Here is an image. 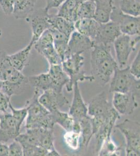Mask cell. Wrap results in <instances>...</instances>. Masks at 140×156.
Returning <instances> with one entry per match:
<instances>
[{
	"mask_svg": "<svg viewBox=\"0 0 140 156\" xmlns=\"http://www.w3.org/2000/svg\"><path fill=\"white\" fill-rule=\"evenodd\" d=\"M49 62V65H62V60L55 50L54 45L50 46L40 53Z\"/></svg>",
	"mask_w": 140,
	"mask_h": 156,
	"instance_id": "cell-34",
	"label": "cell"
},
{
	"mask_svg": "<svg viewBox=\"0 0 140 156\" xmlns=\"http://www.w3.org/2000/svg\"><path fill=\"white\" fill-rule=\"evenodd\" d=\"M9 156H23V149L19 142L17 140H13L9 145Z\"/></svg>",
	"mask_w": 140,
	"mask_h": 156,
	"instance_id": "cell-36",
	"label": "cell"
},
{
	"mask_svg": "<svg viewBox=\"0 0 140 156\" xmlns=\"http://www.w3.org/2000/svg\"><path fill=\"white\" fill-rule=\"evenodd\" d=\"M42 131L43 128L26 129L25 133H20L15 140L21 144L23 149L27 147L39 146Z\"/></svg>",
	"mask_w": 140,
	"mask_h": 156,
	"instance_id": "cell-20",
	"label": "cell"
},
{
	"mask_svg": "<svg viewBox=\"0 0 140 156\" xmlns=\"http://www.w3.org/2000/svg\"><path fill=\"white\" fill-rule=\"evenodd\" d=\"M136 1H138V2H140V0H136Z\"/></svg>",
	"mask_w": 140,
	"mask_h": 156,
	"instance_id": "cell-43",
	"label": "cell"
},
{
	"mask_svg": "<svg viewBox=\"0 0 140 156\" xmlns=\"http://www.w3.org/2000/svg\"><path fill=\"white\" fill-rule=\"evenodd\" d=\"M81 134L82 137V147H87L92 138V126L90 116L81 121Z\"/></svg>",
	"mask_w": 140,
	"mask_h": 156,
	"instance_id": "cell-29",
	"label": "cell"
},
{
	"mask_svg": "<svg viewBox=\"0 0 140 156\" xmlns=\"http://www.w3.org/2000/svg\"><path fill=\"white\" fill-rule=\"evenodd\" d=\"M53 40L49 29L45 31L34 44V48L38 53L50 46H53Z\"/></svg>",
	"mask_w": 140,
	"mask_h": 156,
	"instance_id": "cell-31",
	"label": "cell"
},
{
	"mask_svg": "<svg viewBox=\"0 0 140 156\" xmlns=\"http://www.w3.org/2000/svg\"><path fill=\"white\" fill-rule=\"evenodd\" d=\"M91 53L92 75L97 78L101 85H106L111 80L117 62L112 54L111 45H94Z\"/></svg>",
	"mask_w": 140,
	"mask_h": 156,
	"instance_id": "cell-1",
	"label": "cell"
},
{
	"mask_svg": "<svg viewBox=\"0 0 140 156\" xmlns=\"http://www.w3.org/2000/svg\"><path fill=\"white\" fill-rule=\"evenodd\" d=\"M95 11L96 6L94 1L85 0L80 4L76 11V21L83 18H94Z\"/></svg>",
	"mask_w": 140,
	"mask_h": 156,
	"instance_id": "cell-28",
	"label": "cell"
},
{
	"mask_svg": "<svg viewBox=\"0 0 140 156\" xmlns=\"http://www.w3.org/2000/svg\"><path fill=\"white\" fill-rule=\"evenodd\" d=\"M85 0H66L59 7L58 16L74 23L76 21V12L78 6Z\"/></svg>",
	"mask_w": 140,
	"mask_h": 156,
	"instance_id": "cell-25",
	"label": "cell"
},
{
	"mask_svg": "<svg viewBox=\"0 0 140 156\" xmlns=\"http://www.w3.org/2000/svg\"><path fill=\"white\" fill-rule=\"evenodd\" d=\"M66 145L71 149L76 151L82 147V137L81 133L74 131L66 132L63 136Z\"/></svg>",
	"mask_w": 140,
	"mask_h": 156,
	"instance_id": "cell-32",
	"label": "cell"
},
{
	"mask_svg": "<svg viewBox=\"0 0 140 156\" xmlns=\"http://www.w3.org/2000/svg\"><path fill=\"white\" fill-rule=\"evenodd\" d=\"M48 72L52 80V90L58 94H63V89L69 83L70 78L62 68V65H50Z\"/></svg>",
	"mask_w": 140,
	"mask_h": 156,
	"instance_id": "cell-17",
	"label": "cell"
},
{
	"mask_svg": "<svg viewBox=\"0 0 140 156\" xmlns=\"http://www.w3.org/2000/svg\"><path fill=\"white\" fill-rule=\"evenodd\" d=\"M84 64V57L81 54H72L63 60L62 68L70 78L69 82L66 86L67 92L72 91L73 85L76 82H93L95 80L92 75H86L83 70Z\"/></svg>",
	"mask_w": 140,
	"mask_h": 156,
	"instance_id": "cell-4",
	"label": "cell"
},
{
	"mask_svg": "<svg viewBox=\"0 0 140 156\" xmlns=\"http://www.w3.org/2000/svg\"><path fill=\"white\" fill-rule=\"evenodd\" d=\"M9 108L11 110V114L14 118L19 126H21V124L26 118L27 115V110L26 107L21 109H16L14 108L12 104L9 103Z\"/></svg>",
	"mask_w": 140,
	"mask_h": 156,
	"instance_id": "cell-35",
	"label": "cell"
},
{
	"mask_svg": "<svg viewBox=\"0 0 140 156\" xmlns=\"http://www.w3.org/2000/svg\"><path fill=\"white\" fill-rule=\"evenodd\" d=\"M126 139V154L127 156H140V126L137 121L129 119L115 126Z\"/></svg>",
	"mask_w": 140,
	"mask_h": 156,
	"instance_id": "cell-5",
	"label": "cell"
},
{
	"mask_svg": "<svg viewBox=\"0 0 140 156\" xmlns=\"http://www.w3.org/2000/svg\"><path fill=\"white\" fill-rule=\"evenodd\" d=\"M38 0H15L12 15L16 19H26L34 11Z\"/></svg>",
	"mask_w": 140,
	"mask_h": 156,
	"instance_id": "cell-24",
	"label": "cell"
},
{
	"mask_svg": "<svg viewBox=\"0 0 140 156\" xmlns=\"http://www.w3.org/2000/svg\"><path fill=\"white\" fill-rule=\"evenodd\" d=\"M38 99L40 104L50 112H55L69 104L64 94H58L52 90L43 92L38 96Z\"/></svg>",
	"mask_w": 140,
	"mask_h": 156,
	"instance_id": "cell-14",
	"label": "cell"
},
{
	"mask_svg": "<svg viewBox=\"0 0 140 156\" xmlns=\"http://www.w3.org/2000/svg\"><path fill=\"white\" fill-rule=\"evenodd\" d=\"M1 112H0V115H1Z\"/></svg>",
	"mask_w": 140,
	"mask_h": 156,
	"instance_id": "cell-44",
	"label": "cell"
},
{
	"mask_svg": "<svg viewBox=\"0 0 140 156\" xmlns=\"http://www.w3.org/2000/svg\"><path fill=\"white\" fill-rule=\"evenodd\" d=\"M9 145L0 142V156H9Z\"/></svg>",
	"mask_w": 140,
	"mask_h": 156,
	"instance_id": "cell-41",
	"label": "cell"
},
{
	"mask_svg": "<svg viewBox=\"0 0 140 156\" xmlns=\"http://www.w3.org/2000/svg\"><path fill=\"white\" fill-rule=\"evenodd\" d=\"M121 34L118 25L115 22L109 20L100 23L93 41L94 45H111Z\"/></svg>",
	"mask_w": 140,
	"mask_h": 156,
	"instance_id": "cell-12",
	"label": "cell"
},
{
	"mask_svg": "<svg viewBox=\"0 0 140 156\" xmlns=\"http://www.w3.org/2000/svg\"><path fill=\"white\" fill-rule=\"evenodd\" d=\"M100 23L94 18L80 19L74 22L75 29L94 41Z\"/></svg>",
	"mask_w": 140,
	"mask_h": 156,
	"instance_id": "cell-18",
	"label": "cell"
},
{
	"mask_svg": "<svg viewBox=\"0 0 140 156\" xmlns=\"http://www.w3.org/2000/svg\"><path fill=\"white\" fill-rule=\"evenodd\" d=\"M49 23L51 28L55 29L70 37L74 31V23L57 15H50Z\"/></svg>",
	"mask_w": 140,
	"mask_h": 156,
	"instance_id": "cell-22",
	"label": "cell"
},
{
	"mask_svg": "<svg viewBox=\"0 0 140 156\" xmlns=\"http://www.w3.org/2000/svg\"><path fill=\"white\" fill-rule=\"evenodd\" d=\"M120 151V149L110 138L104 142L98 154L99 156H118Z\"/></svg>",
	"mask_w": 140,
	"mask_h": 156,
	"instance_id": "cell-33",
	"label": "cell"
},
{
	"mask_svg": "<svg viewBox=\"0 0 140 156\" xmlns=\"http://www.w3.org/2000/svg\"><path fill=\"white\" fill-rule=\"evenodd\" d=\"M95 4L96 11L94 19L100 23H105L110 20V17L114 9V0H93Z\"/></svg>",
	"mask_w": 140,
	"mask_h": 156,
	"instance_id": "cell-19",
	"label": "cell"
},
{
	"mask_svg": "<svg viewBox=\"0 0 140 156\" xmlns=\"http://www.w3.org/2000/svg\"><path fill=\"white\" fill-rule=\"evenodd\" d=\"M55 137L53 129H43L39 142V146L48 151V156H61L56 150L54 145Z\"/></svg>",
	"mask_w": 140,
	"mask_h": 156,
	"instance_id": "cell-26",
	"label": "cell"
},
{
	"mask_svg": "<svg viewBox=\"0 0 140 156\" xmlns=\"http://www.w3.org/2000/svg\"><path fill=\"white\" fill-rule=\"evenodd\" d=\"M25 79L21 71L12 66L9 60V55L5 51H0V80L21 85Z\"/></svg>",
	"mask_w": 140,
	"mask_h": 156,
	"instance_id": "cell-10",
	"label": "cell"
},
{
	"mask_svg": "<svg viewBox=\"0 0 140 156\" xmlns=\"http://www.w3.org/2000/svg\"><path fill=\"white\" fill-rule=\"evenodd\" d=\"M66 0H46V5L45 8L48 11L54 8H59Z\"/></svg>",
	"mask_w": 140,
	"mask_h": 156,
	"instance_id": "cell-40",
	"label": "cell"
},
{
	"mask_svg": "<svg viewBox=\"0 0 140 156\" xmlns=\"http://www.w3.org/2000/svg\"><path fill=\"white\" fill-rule=\"evenodd\" d=\"M119 9L127 14L140 16V2L136 0H119Z\"/></svg>",
	"mask_w": 140,
	"mask_h": 156,
	"instance_id": "cell-30",
	"label": "cell"
},
{
	"mask_svg": "<svg viewBox=\"0 0 140 156\" xmlns=\"http://www.w3.org/2000/svg\"><path fill=\"white\" fill-rule=\"evenodd\" d=\"M130 73L135 78L138 79H140V51L138 52L133 62L129 67Z\"/></svg>",
	"mask_w": 140,
	"mask_h": 156,
	"instance_id": "cell-37",
	"label": "cell"
},
{
	"mask_svg": "<svg viewBox=\"0 0 140 156\" xmlns=\"http://www.w3.org/2000/svg\"><path fill=\"white\" fill-rule=\"evenodd\" d=\"M135 37L132 39L131 36L121 34L113 43L117 64L120 68L126 67L130 54L140 42V36Z\"/></svg>",
	"mask_w": 140,
	"mask_h": 156,
	"instance_id": "cell-7",
	"label": "cell"
},
{
	"mask_svg": "<svg viewBox=\"0 0 140 156\" xmlns=\"http://www.w3.org/2000/svg\"><path fill=\"white\" fill-rule=\"evenodd\" d=\"M21 126L12 114L7 112L0 115V142L7 144L12 142L20 134Z\"/></svg>",
	"mask_w": 140,
	"mask_h": 156,
	"instance_id": "cell-9",
	"label": "cell"
},
{
	"mask_svg": "<svg viewBox=\"0 0 140 156\" xmlns=\"http://www.w3.org/2000/svg\"><path fill=\"white\" fill-rule=\"evenodd\" d=\"M50 15L49 11L44 7L34 10L26 19L30 25L32 33V39L29 43L33 45L45 31L51 28L49 23Z\"/></svg>",
	"mask_w": 140,
	"mask_h": 156,
	"instance_id": "cell-8",
	"label": "cell"
},
{
	"mask_svg": "<svg viewBox=\"0 0 140 156\" xmlns=\"http://www.w3.org/2000/svg\"><path fill=\"white\" fill-rule=\"evenodd\" d=\"M140 80L132 75L127 66L123 68L117 67L110 81L109 92L133 93L140 96Z\"/></svg>",
	"mask_w": 140,
	"mask_h": 156,
	"instance_id": "cell-3",
	"label": "cell"
},
{
	"mask_svg": "<svg viewBox=\"0 0 140 156\" xmlns=\"http://www.w3.org/2000/svg\"><path fill=\"white\" fill-rule=\"evenodd\" d=\"M38 94L34 93L32 99L27 102V115L25 127L26 129L43 128L53 129L55 123L51 113L47 110L38 101Z\"/></svg>",
	"mask_w": 140,
	"mask_h": 156,
	"instance_id": "cell-2",
	"label": "cell"
},
{
	"mask_svg": "<svg viewBox=\"0 0 140 156\" xmlns=\"http://www.w3.org/2000/svg\"><path fill=\"white\" fill-rule=\"evenodd\" d=\"M33 46V44L29 43L22 50L12 55H9V60L11 64L18 71L21 72L26 66Z\"/></svg>",
	"mask_w": 140,
	"mask_h": 156,
	"instance_id": "cell-23",
	"label": "cell"
},
{
	"mask_svg": "<svg viewBox=\"0 0 140 156\" xmlns=\"http://www.w3.org/2000/svg\"><path fill=\"white\" fill-rule=\"evenodd\" d=\"M110 20L118 25L121 34L133 37L140 36V17L127 14L114 6Z\"/></svg>",
	"mask_w": 140,
	"mask_h": 156,
	"instance_id": "cell-6",
	"label": "cell"
},
{
	"mask_svg": "<svg viewBox=\"0 0 140 156\" xmlns=\"http://www.w3.org/2000/svg\"><path fill=\"white\" fill-rule=\"evenodd\" d=\"M51 113L55 124L60 125L66 132L73 131L76 121L69 113L62 112L60 109Z\"/></svg>",
	"mask_w": 140,
	"mask_h": 156,
	"instance_id": "cell-27",
	"label": "cell"
},
{
	"mask_svg": "<svg viewBox=\"0 0 140 156\" xmlns=\"http://www.w3.org/2000/svg\"><path fill=\"white\" fill-rule=\"evenodd\" d=\"M28 80L35 87V93L39 95L45 90L52 88V80L48 72L29 76Z\"/></svg>",
	"mask_w": 140,
	"mask_h": 156,
	"instance_id": "cell-21",
	"label": "cell"
},
{
	"mask_svg": "<svg viewBox=\"0 0 140 156\" xmlns=\"http://www.w3.org/2000/svg\"><path fill=\"white\" fill-rule=\"evenodd\" d=\"M73 98L70 106L69 114L75 121L80 122L88 117L87 105L84 101L81 92L78 82H75L73 85Z\"/></svg>",
	"mask_w": 140,
	"mask_h": 156,
	"instance_id": "cell-13",
	"label": "cell"
},
{
	"mask_svg": "<svg viewBox=\"0 0 140 156\" xmlns=\"http://www.w3.org/2000/svg\"><path fill=\"white\" fill-rule=\"evenodd\" d=\"M137 96L133 93H114L112 105L120 115H131L138 106Z\"/></svg>",
	"mask_w": 140,
	"mask_h": 156,
	"instance_id": "cell-11",
	"label": "cell"
},
{
	"mask_svg": "<svg viewBox=\"0 0 140 156\" xmlns=\"http://www.w3.org/2000/svg\"><path fill=\"white\" fill-rule=\"evenodd\" d=\"M10 99L11 98L0 90V112L1 113L7 112L9 103H11Z\"/></svg>",
	"mask_w": 140,
	"mask_h": 156,
	"instance_id": "cell-39",
	"label": "cell"
},
{
	"mask_svg": "<svg viewBox=\"0 0 140 156\" xmlns=\"http://www.w3.org/2000/svg\"><path fill=\"white\" fill-rule=\"evenodd\" d=\"M88 115L91 117L110 114L115 108L112 103L108 101L105 92H101L94 96L89 101Z\"/></svg>",
	"mask_w": 140,
	"mask_h": 156,
	"instance_id": "cell-16",
	"label": "cell"
},
{
	"mask_svg": "<svg viewBox=\"0 0 140 156\" xmlns=\"http://www.w3.org/2000/svg\"><path fill=\"white\" fill-rule=\"evenodd\" d=\"M94 46V42L91 38L75 30L71 34L68 42L69 56L74 54H82L92 49Z\"/></svg>",
	"mask_w": 140,
	"mask_h": 156,
	"instance_id": "cell-15",
	"label": "cell"
},
{
	"mask_svg": "<svg viewBox=\"0 0 140 156\" xmlns=\"http://www.w3.org/2000/svg\"><path fill=\"white\" fill-rule=\"evenodd\" d=\"M15 0H0V6L6 15H12L14 11Z\"/></svg>",
	"mask_w": 140,
	"mask_h": 156,
	"instance_id": "cell-38",
	"label": "cell"
},
{
	"mask_svg": "<svg viewBox=\"0 0 140 156\" xmlns=\"http://www.w3.org/2000/svg\"><path fill=\"white\" fill-rule=\"evenodd\" d=\"M2 82L0 80V90L1 89V87H2Z\"/></svg>",
	"mask_w": 140,
	"mask_h": 156,
	"instance_id": "cell-42",
	"label": "cell"
}]
</instances>
